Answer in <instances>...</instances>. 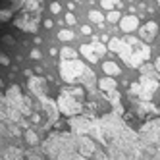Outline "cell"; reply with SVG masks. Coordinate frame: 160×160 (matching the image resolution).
I'll return each instance as SVG.
<instances>
[{"mask_svg": "<svg viewBox=\"0 0 160 160\" xmlns=\"http://www.w3.org/2000/svg\"><path fill=\"white\" fill-rule=\"evenodd\" d=\"M42 152L48 160H64L77 152V135L72 133H50L42 143Z\"/></svg>", "mask_w": 160, "mask_h": 160, "instance_id": "obj_1", "label": "cell"}, {"mask_svg": "<svg viewBox=\"0 0 160 160\" xmlns=\"http://www.w3.org/2000/svg\"><path fill=\"white\" fill-rule=\"evenodd\" d=\"M83 89L81 87H73V89H62L58 98H56V106L58 112L64 116H77L83 110Z\"/></svg>", "mask_w": 160, "mask_h": 160, "instance_id": "obj_2", "label": "cell"}, {"mask_svg": "<svg viewBox=\"0 0 160 160\" xmlns=\"http://www.w3.org/2000/svg\"><path fill=\"white\" fill-rule=\"evenodd\" d=\"M87 73V68L83 62L75 60H62L60 62V77L66 83H73L77 79H83V75Z\"/></svg>", "mask_w": 160, "mask_h": 160, "instance_id": "obj_3", "label": "cell"}, {"mask_svg": "<svg viewBox=\"0 0 160 160\" xmlns=\"http://www.w3.org/2000/svg\"><path fill=\"white\" fill-rule=\"evenodd\" d=\"M14 25L21 31H27V33H35L39 29V14H29L21 10L19 16L14 19Z\"/></svg>", "mask_w": 160, "mask_h": 160, "instance_id": "obj_4", "label": "cell"}, {"mask_svg": "<svg viewBox=\"0 0 160 160\" xmlns=\"http://www.w3.org/2000/svg\"><path fill=\"white\" fill-rule=\"evenodd\" d=\"M77 152L81 154V156H85V158L93 156L97 152L95 141L91 139V137H87V135H77Z\"/></svg>", "mask_w": 160, "mask_h": 160, "instance_id": "obj_5", "label": "cell"}, {"mask_svg": "<svg viewBox=\"0 0 160 160\" xmlns=\"http://www.w3.org/2000/svg\"><path fill=\"white\" fill-rule=\"evenodd\" d=\"M158 83L154 81V79L151 77H143V81H141V98L143 100H151L152 95H154V91H156Z\"/></svg>", "mask_w": 160, "mask_h": 160, "instance_id": "obj_6", "label": "cell"}, {"mask_svg": "<svg viewBox=\"0 0 160 160\" xmlns=\"http://www.w3.org/2000/svg\"><path fill=\"white\" fill-rule=\"evenodd\" d=\"M156 33H158V23H156V21H147V23L141 27V41L143 42L154 41Z\"/></svg>", "mask_w": 160, "mask_h": 160, "instance_id": "obj_7", "label": "cell"}, {"mask_svg": "<svg viewBox=\"0 0 160 160\" xmlns=\"http://www.w3.org/2000/svg\"><path fill=\"white\" fill-rule=\"evenodd\" d=\"M137 27H139V18L133 16V14L120 19V29H122L123 33H133Z\"/></svg>", "mask_w": 160, "mask_h": 160, "instance_id": "obj_8", "label": "cell"}, {"mask_svg": "<svg viewBox=\"0 0 160 160\" xmlns=\"http://www.w3.org/2000/svg\"><path fill=\"white\" fill-rule=\"evenodd\" d=\"M2 2H4V6H8L10 10H14V12H16V8L23 2V0H0V4H2ZM10 18H12V14H8V12H4V10L0 8V21H8Z\"/></svg>", "mask_w": 160, "mask_h": 160, "instance_id": "obj_9", "label": "cell"}, {"mask_svg": "<svg viewBox=\"0 0 160 160\" xmlns=\"http://www.w3.org/2000/svg\"><path fill=\"white\" fill-rule=\"evenodd\" d=\"M98 87H100L102 93H114L118 85H116V79L114 77H102V79H98Z\"/></svg>", "mask_w": 160, "mask_h": 160, "instance_id": "obj_10", "label": "cell"}, {"mask_svg": "<svg viewBox=\"0 0 160 160\" xmlns=\"http://www.w3.org/2000/svg\"><path fill=\"white\" fill-rule=\"evenodd\" d=\"M79 52H81V54L85 56V60H89L91 64H97V62H98V56H97L95 48L91 47V44H83V47L79 48Z\"/></svg>", "mask_w": 160, "mask_h": 160, "instance_id": "obj_11", "label": "cell"}, {"mask_svg": "<svg viewBox=\"0 0 160 160\" xmlns=\"http://www.w3.org/2000/svg\"><path fill=\"white\" fill-rule=\"evenodd\" d=\"M102 72H104L106 77H116L120 75V66L116 62H104L102 64Z\"/></svg>", "mask_w": 160, "mask_h": 160, "instance_id": "obj_12", "label": "cell"}, {"mask_svg": "<svg viewBox=\"0 0 160 160\" xmlns=\"http://www.w3.org/2000/svg\"><path fill=\"white\" fill-rule=\"evenodd\" d=\"M89 19L93 21V23H104V14L98 12V10H91V12H89Z\"/></svg>", "mask_w": 160, "mask_h": 160, "instance_id": "obj_13", "label": "cell"}, {"mask_svg": "<svg viewBox=\"0 0 160 160\" xmlns=\"http://www.w3.org/2000/svg\"><path fill=\"white\" fill-rule=\"evenodd\" d=\"M60 56H62V60H75L77 52H75L73 48H70V47H64V48L60 50Z\"/></svg>", "mask_w": 160, "mask_h": 160, "instance_id": "obj_14", "label": "cell"}, {"mask_svg": "<svg viewBox=\"0 0 160 160\" xmlns=\"http://www.w3.org/2000/svg\"><path fill=\"white\" fill-rule=\"evenodd\" d=\"M25 141H27L29 145H33V147H37V145H39V137H37V133L33 131V129H27V131H25Z\"/></svg>", "mask_w": 160, "mask_h": 160, "instance_id": "obj_15", "label": "cell"}, {"mask_svg": "<svg viewBox=\"0 0 160 160\" xmlns=\"http://www.w3.org/2000/svg\"><path fill=\"white\" fill-rule=\"evenodd\" d=\"M75 39V35H73V31H70V29H62V31H58V41H73Z\"/></svg>", "mask_w": 160, "mask_h": 160, "instance_id": "obj_16", "label": "cell"}, {"mask_svg": "<svg viewBox=\"0 0 160 160\" xmlns=\"http://www.w3.org/2000/svg\"><path fill=\"white\" fill-rule=\"evenodd\" d=\"M91 47H93V48H95V52H97V56H102V54H104V52H106V47H104V44H102L100 41H93V44H91Z\"/></svg>", "mask_w": 160, "mask_h": 160, "instance_id": "obj_17", "label": "cell"}, {"mask_svg": "<svg viewBox=\"0 0 160 160\" xmlns=\"http://www.w3.org/2000/svg\"><path fill=\"white\" fill-rule=\"evenodd\" d=\"M116 4H120V0H100V6L104 10H114Z\"/></svg>", "mask_w": 160, "mask_h": 160, "instance_id": "obj_18", "label": "cell"}, {"mask_svg": "<svg viewBox=\"0 0 160 160\" xmlns=\"http://www.w3.org/2000/svg\"><path fill=\"white\" fill-rule=\"evenodd\" d=\"M106 19L110 21V23H118L122 18H120V12H118V10H112V12L108 14V18H106Z\"/></svg>", "mask_w": 160, "mask_h": 160, "instance_id": "obj_19", "label": "cell"}, {"mask_svg": "<svg viewBox=\"0 0 160 160\" xmlns=\"http://www.w3.org/2000/svg\"><path fill=\"white\" fill-rule=\"evenodd\" d=\"M50 12H52L54 16H58V14L62 12V6H60V2H52V4H50Z\"/></svg>", "mask_w": 160, "mask_h": 160, "instance_id": "obj_20", "label": "cell"}, {"mask_svg": "<svg viewBox=\"0 0 160 160\" xmlns=\"http://www.w3.org/2000/svg\"><path fill=\"white\" fill-rule=\"evenodd\" d=\"M129 93L131 95H141V83H133L129 87Z\"/></svg>", "mask_w": 160, "mask_h": 160, "instance_id": "obj_21", "label": "cell"}, {"mask_svg": "<svg viewBox=\"0 0 160 160\" xmlns=\"http://www.w3.org/2000/svg\"><path fill=\"white\" fill-rule=\"evenodd\" d=\"M75 21H77V19H75V16H73L72 12L66 14V23H68V25H75Z\"/></svg>", "mask_w": 160, "mask_h": 160, "instance_id": "obj_22", "label": "cell"}, {"mask_svg": "<svg viewBox=\"0 0 160 160\" xmlns=\"http://www.w3.org/2000/svg\"><path fill=\"white\" fill-rule=\"evenodd\" d=\"M0 64H2V66H10V58H8L2 50H0Z\"/></svg>", "mask_w": 160, "mask_h": 160, "instance_id": "obj_23", "label": "cell"}, {"mask_svg": "<svg viewBox=\"0 0 160 160\" xmlns=\"http://www.w3.org/2000/svg\"><path fill=\"white\" fill-rule=\"evenodd\" d=\"M64 160H89V158L81 156V154H79V152H73L72 156H68V158H64Z\"/></svg>", "mask_w": 160, "mask_h": 160, "instance_id": "obj_24", "label": "cell"}, {"mask_svg": "<svg viewBox=\"0 0 160 160\" xmlns=\"http://www.w3.org/2000/svg\"><path fill=\"white\" fill-rule=\"evenodd\" d=\"M81 33H83V35H91V33H93V29H91V25H83V27H81Z\"/></svg>", "mask_w": 160, "mask_h": 160, "instance_id": "obj_25", "label": "cell"}, {"mask_svg": "<svg viewBox=\"0 0 160 160\" xmlns=\"http://www.w3.org/2000/svg\"><path fill=\"white\" fill-rule=\"evenodd\" d=\"M31 58H33V60H39V58H41V52H39V50H31Z\"/></svg>", "mask_w": 160, "mask_h": 160, "instance_id": "obj_26", "label": "cell"}, {"mask_svg": "<svg viewBox=\"0 0 160 160\" xmlns=\"http://www.w3.org/2000/svg\"><path fill=\"white\" fill-rule=\"evenodd\" d=\"M4 42H6V44H14V37L6 35V37H4Z\"/></svg>", "mask_w": 160, "mask_h": 160, "instance_id": "obj_27", "label": "cell"}, {"mask_svg": "<svg viewBox=\"0 0 160 160\" xmlns=\"http://www.w3.org/2000/svg\"><path fill=\"white\" fill-rule=\"evenodd\" d=\"M44 27H47V29H52V27H54L52 19H47V21H44Z\"/></svg>", "mask_w": 160, "mask_h": 160, "instance_id": "obj_28", "label": "cell"}, {"mask_svg": "<svg viewBox=\"0 0 160 160\" xmlns=\"http://www.w3.org/2000/svg\"><path fill=\"white\" fill-rule=\"evenodd\" d=\"M154 68H156V72H158V73H160V58H158V60H156V62H154Z\"/></svg>", "mask_w": 160, "mask_h": 160, "instance_id": "obj_29", "label": "cell"}, {"mask_svg": "<svg viewBox=\"0 0 160 160\" xmlns=\"http://www.w3.org/2000/svg\"><path fill=\"white\" fill-rule=\"evenodd\" d=\"M156 2H158V6H160V0H156Z\"/></svg>", "mask_w": 160, "mask_h": 160, "instance_id": "obj_30", "label": "cell"}]
</instances>
